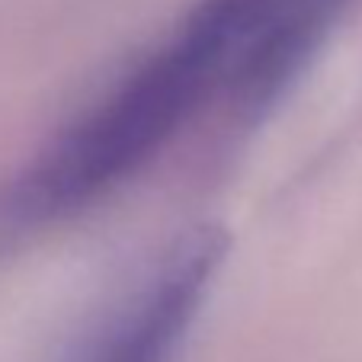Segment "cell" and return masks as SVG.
<instances>
[{
	"label": "cell",
	"instance_id": "cell-1",
	"mask_svg": "<svg viewBox=\"0 0 362 362\" xmlns=\"http://www.w3.org/2000/svg\"><path fill=\"white\" fill-rule=\"evenodd\" d=\"M221 87V45L189 10L154 52L0 186V240L71 218L135 177Z\"/></svg>",
	"mask_w": 362,
	"mask_h": 362
},
{
	"label": "cell",
	"instance_id": "cell-2",
	"mask_svg": "<svg viewBox=\"0 0 362 362\" xmlns=\"http://www.w3.org/2000/svg\"><path fill=\"white\" fill-rule=\"evenodd\" d=\"M228 253L221 225L177 231L81 334L64 362H177Z\"/></svg>",
	"mask_w": 362,
	"mask_h": 362
},
{
	"label": "cell",
	"instance_id": "cell-3",
	"mask_svg": "<svg viewBox=\"0 0 362 362\" xmlns=\"http://www.w3.org/2000/svg\"><path fill=\"white\" fill-rule=\"evenodd\" d=\"M353 0H199L225 52V96L260 116L305 71Z\"/></svg>",
	"mask_w": 362,
	"mask_h": 362
}]
</instances>
